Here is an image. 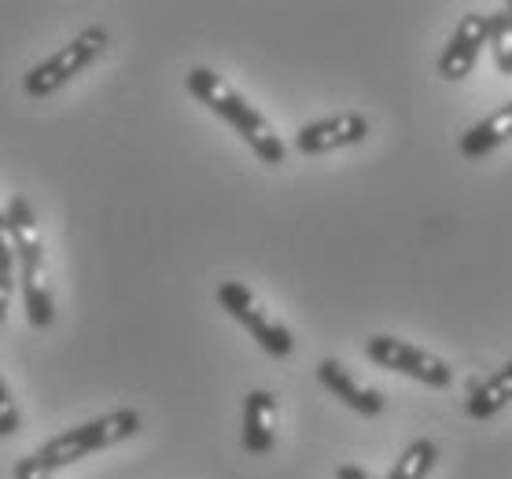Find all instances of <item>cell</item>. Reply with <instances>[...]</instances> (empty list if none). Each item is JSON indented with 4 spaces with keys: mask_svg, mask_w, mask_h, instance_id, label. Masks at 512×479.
Listing matches in <instances>:
<instances>
[{
    "mask_svg": "<svg viewBox=\"0 0 512 479\" xmlns=\"http://www.w3.org/2000/svg\"><path fill=\"white\" fill-rule=\"evenodd\" d=\"M8 236L15 247V269H19V288H23L26 321L34 328H48L56 317V295L48 284V258H45V236L37 225V211L26 196L8 199Z\"/></svg>",
    "mask_w": 512,
    "mask_h": 479,
    "instance_id": "1",
    "label": "cell"
},
{
    "mask_svg": "<svg viewBox=\"0 0 512 479\" xmlns=\"http://www.w3.org/2000/svg\"><path fill=\"white\" fill-rule=\"evenodd\" d=\"M185 85H188V93L196 96L199 104L207 107V111H214L222 122H229V126L244 137L247 148H251L262 163H266V166L284 163L288 148H284V141L273 133V126L266 122V115H262L255 104H247L244 96L236 93L222 74H214L210 67H196V71H188Z\"/></svg>",
    "mask_w": 512,
    "mask_h": 479,
    "instance_id": "2",
    "label": "cell"
},
{
    "mask_svg": "<svg viewBox=\"0 0 512 479\" xmlns=\"http://www.w3.org/2000/svg\"><path fill=\"white\" fill-rule=\"evenodd\" d=\"M140 432V413L137 409H111L104 417H93V421L78 424V428H67V432L52 435L41 450H37V465L45 472H56V468H67L82 457L96 454V450H107V446H118L122 439Z\"/></svg>",
    "mask_w": 512,
    "mask_h": 479,
    "instance_id": "3",
    "label": "cell"
},
{
    "mask_svg": "<svg viewBox=\"0 0 512 479\" xmlns=\"http://www.w3.org/2000/svg\"><path fill=\"white\" fill-rule=\"evenodd\" d=\"M107 41H111V37H107L104 26H89V30H82L74 41H67L59 52H52L48 59H41L34 71L26 74L23 93L26 96H52L59 85H67L70 78H78L85 67H93L96 59L104 56Z\"/></svg>",
    "mask_w": 512,
    "mask_h": 479,
    "instance_id": "4",
    "label": "cell"
},
{
    "mask_svg": "<svg viewBox=\"0 0 512 479\" xmlns=\"http://www.w3.org/2000/svg\"><path fill=\"white\" fill-rule=\"evenodd\" d=\"M218 303L229 317H236L240 325L258 339V347L269 354V358H288L295 351V339H291L288 325H280L277 317L269 314L266 306L258 303L255 292L240 281H225L218 288Z\"/></svg>",
    "mask_w": 512,
    "mask_h": 479,
    "instance_id": "5",
    "label": "cell"
},
{
    "mask_svg": "<svg viewBox=\"0 0 512 479\" xmlns=\"http://www.w3.org/2000/svg\"><path fill=\"white\" fill-rule=\"evenodd\" d=\"M365 358L380 369H391V373H402V376H413L420 384L428 387H450L454 384V369L443 362V358H435L431 351L424 347H413L406 339H395V336H373L365 343Z\"/></svg>",
    "mask_w": 512,
    "mask_h": 479,
    "instance_id": "6",
    "label": "cell"
},
{
    "mask_svg": "<svg viewBox=\"0 0 512 479\" xmlns=\"http://www.w3.org/2000/svg\"><path fill=\"white\" fill-rule=\"evenodd\" d=\"M365 137H369V118L358 115V111H343V115L306 122L295 133V152L325 155V152H339V148H350V144H361Z\"/></svg>",
    "mask_w": 512,
    "mask_h": 479,
    "instance_id": "7",
    "label": "cell"
},
{
    "mask_svg": "<svg viewBox=\"0 0 512 479\" xmlns=\"http://www.w3.org/2000/svg\"><path fill=\"white\" fill-rule=\"evenodd\" d=\"M483 45H487V15H479V12L461 15V23L454 26L450 45H446L443 56H439V74H443L446 82L468 78L472 67H476L479 52H483Z\"/></svg>",
    "mask_w": 512,
    "mask_h": 479,
    "instance_id": "8",
    "label": "cell"
},
{
    "mask_svg": "<svg viewBox=\"0 0 512 479\" xmlns=\"http://www.w3.org/2000/svg\"><path fill=\"white\" fill-rule=\"evenodd\" d=\"M317 380H321L325 391H332L343 406H350L354 413H361V417H380V413H384V395H380L376 387H361L358 380L350 376L347 365L336 362V358H325V362L317 365Z\"/></svg>",
    "mask_w": 512,
    "mask_h": 479,
    "instance_id": "9",
    "label": "cell"
},
{
    "mask_svg": "<svg viewBox=\"0 0 512 479\" xmlns=\"http://www.w3.org/2000/svg\"><path fill=\"white\" fill-rule=\"evenodd\" d=\"M244 450L247 454H269L277 443V398L266 387L247 391L244 398Z\"/></svg>",
    "mask_w": 512,
    "mask_h": 479,
    "instance_id": "10",
    "label": "cell"
},
{
    "mask_svg": "<svg viewBox=\"0 0 512 479\" xmlns=\"http://www.w3.org/2000/svg\"><path fill=\"white\" fill-rule=\"evenodd\" d=\"M512 406V362L505 369H498L494 376L487 380H476V384L468 387V417L472 421H490V417H498L501 409Z\"/></svg>",
    "mask_w": 512,
    "mask_h": 479,
    "instance_id": "11",
    "label": "cell"
},
{
    "mask_svg": "<svg viewBox=\"0 0 512 479\" xmlns=\"http://www.w3.org/2000/svg\"><path fill=\"white\" fill-rule=\"evenodd\" d=\"M509 141H512V104H505L494 115H487L483 122H476V126L468 129L457 148H461L465 159H483V155L498 152L501 144Z\"/></svg>",
    "mask_w": 512,
    "mask_h": 479,
    "instance_id": "12",
    "label": "cell"
},
{
    "mask_svg": "<svg viewBox=\"0 0 512 479\" xmlns=\"http://www.w3.org/2000/svg\"><path fill=\"white\" fill-rule=\"evenodd\" d=\"M435 461H439V446L431 439H413L395 461V468L387 472V479H424L435 468Z\"/></svg>",
    "mask_w": 512,
    "mask_h": 479,
    "instance_id": "13",
    "label": "cell"
},
{
    "mask_svg": "<svg viewBox=\"0 0 512 479\" xmlns=\"http://www.w3.org/2000/svg\"><path fill=\"white\" fill-rule=\"evenodd\" d=\"M487 45L494 52V67L512 78V8L505 4L498 15H487Z\"/></svg>",
    "mask_w": 512,
    "mask_h": 479,
    "instance_id": "14",
    "label": "cell"
},
{
    "mask_svg": "<svg viewBox=\"0 0 512 479\" xmlns=\"http://www.w3.org/2000/svg\"><path fill=\"white\" fill-rule=\"evenodd\" d=\"M15 284H19V269H15V247L12 236H8V218L0 214V325L8 317V306H12Z\"/></svg>",
    "mask_w": 512,
    "mask_h": 479,
    "instance_id": "15",
    "label": "cell"
},
{
    "mask_svg": "<svg viewBox=\"0 0 512 479\" xmlns=\"http://www.w3.org/2000/svg\"><path fill=\"white\" fill-rule=\"evenodd\" d=\"M15 432H19V406H15L12 387L0 373V439H12Z\"/></svg>",
    "mask_w": 512,
    "mask_h": 479,
    "instance_id": "16",
    "label": "cell"
},
{
    "mask_svg": "<svg viewBox=\"0 0 512 479\" xmlns=\"http://www.w3.org/2000/svg\"><path fill=\"white\" fill-rule=\"evenodd\" d=\"M15 479H52V472H45V468L37 465L34 454H26L19 465H15Z\"/></svg>",
    "mask_w": 512,
    "mask_h": 479,
    "instance_id": "17",
    "label": "cell"
},
{
    "mask_svg": "<svg viewBox=\"0 0 512 479\" xmlns=\"http://www.w3.org/2000/svg\"><path fill=\"white\" fill-rule=\"evenodd\" d=\"M336 479H376V476H373V472H365L361 465H339Z\"/></svg>",
    "mask_w": 512,
    "mask_h": 479,
    "instance_id": "18",
    "label": "cell"
},
{
    "mask_svg": "<svg viewBox=\"0 0 512 479\" xmlns=\"http://www.w3.org/2000/svg\"><path fill=\"white\" fill-rule=\"evenodd\" d=\"M509 8H512V4H509Z\"/></svg>",
    "mask_w": 512,
    "mask_h": 479,
    "instance_id": "19",
    "label": "cell"
}]
</instances>
